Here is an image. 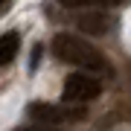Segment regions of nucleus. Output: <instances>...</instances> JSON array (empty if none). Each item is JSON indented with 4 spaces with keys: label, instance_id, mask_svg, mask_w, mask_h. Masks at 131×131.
I'll list each match as a JSON object with an SVG mask.
<instances>
[{
    "label": "nucleus",
    "instance_id": "nucleus-2",
    "mask_svg": "<svg viewBox=\"0 0 131 131\" xmlns=\"http://www.w3.org/2000/svg\"><path fill=\"white\" fill-rule=\"evenodd\" d=\"M26 114L32 119H38L41 125H64V122H82L88 114L82 108L70 105H52V102H32L26 108Z\"/></svg>",
    "mask_w": 131,
    "mask_h": 131
},
{
    "label": "nucleus",
    "instance_id": "nucleus-5",
    "mask_svg": "<svg viewBox=\"0 0 131 131\" xmlns=\"http://www.w3.org/2000/svg\"><path fill=\"white\" fill-rule=\"evenodd\" d=\"M79 29H84L88 35H105L108 29H111V20L105 18V15H82L79 18Z\"/></svg>",
    "mask_w": 131,
    "mask_h": 131
},
{
    "label": "nucleus",
    "instance_id": "nucleus-4",
    "mask_svg": "<svg viewBox=\"0 0 131 131\" xmlns=\"http://www.w3.org/2000/svg\"><path fill=\"white\" fill-rule=\"evenodd\" d=\"M18 50H20V35L15 32H3L0 35V67H6V64H12L15 56H18Z\"/></svg>",
    "mask_w": 131,
    "mask_h": 131
},
{
    "label": "nucleus",
    "instance_id": "nucleus-8",
    "mask_svg": "<svg viewBox=\"0 0 131 131\" xmlns=\"http://www.w3.org/2000/svg\"><path fill=\"white\" fill-rule=\"evenodd\" d=\"M18 131H56L50 125H26V128H18Z\"/></svg>",
    "mask_w": 131,
    "mask_h": 131
},
{
    "label": "nucleus",
    "instance_id": "nucleus-7",
    "mask_svg": "<svg viewBox=\"0 0 131 131\" xmlns=\"http://www.w3.org/2000/svg\"><path fill=\"white\" fill-rule=\"evenodd\" d=\"M38 58H41V44L32 50V58H29V70H38Z\"/></svg>",
    "mask_w": 131,
    "mask_h": 131
},
{
    "label": "nucleus",
    "instance_id": "nucleus-3",
    "mask_svg": "<svg viewBox=\"0 0 131 131\" xmlns=\"http://www.w3.org/2000/svg\"><path fill=\"white\" fill-rule=\"evenodd\" d=\"M102 93V82L96 79V76L90 73H70L64 79V88H61V99L64 102H90V99H96Z\"/></svg>",
    "mask_w": 131,
    "mask_h": 131
},
{
    "label": "nucleus",
    "instance_id": "nucleus-6",
    "mask_svg": "<svg viewBox=\"0 0 131 131\" xmlns=\"http://www.w3.org/2000/svg\"><path fill=\"white\" fill-rule=\"evenodd\" d=\"M67 9H111V6H122L125 0H58Z\"/></svg>",
    "mask_w": 131,
    "mask_h": 131
},
{
    "label": "nucleus",
    "instance_id": "nucleus-1",
    "mask_svg": "<svg viewBox=\"0 0 131 131\" xmlns=\"http://www.w3.org/2000/svg\"><path fill=\"white\" fill-rule=\"evenodd\" d=\"M52 56L64 64L82 67V70H93V73H105L108 70V58L99 52L93 44L82 41L70 32H58L52 38Z\"/></svg>",
    "mask_w": 131,
    "mask_h": 131
},
{
    "label": "nucleus",
    "instance_id": "nucleus-9",
    "mask_svg": "<svg viewBox=\"0 0 131 131\" xmlns=\"http://www.w3.org/2000/svg\"><path fill=\"white\" fill-rule=\"evenodd\" d=\"M15 3V0H0V15H6V12H9V6Z\"/></svg>",
    "mask_w": 131,
    "mask_h": 131
}]
</instances>
